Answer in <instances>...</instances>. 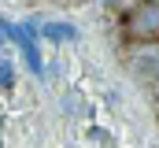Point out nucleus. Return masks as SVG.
<instances>
[{"label": "nucleus", "mask_w": 159, "mask_h": 148, "mask_svg": "<svg viewBox=\"0 0 159 148\" xmlns=\"http://www.w3.org/2000/svg\"><path fill=\"white\" fill-rule=\"evenodd\" d=\"M122 41L126 44H159V4L141 0L122 22Z\"/></svg>", "instance_id": "f257e3e1"}, {"label": "nucleus", "mask_w": 159, "mask_h": 148, "mask_svg": "<svg viewBox=\"0 0 159 148\" xmlns=\"http://www.w3.org/2000/svg\"><path fill=\"white\" fill-rule=\"evenodd\" d=\"M0 34H7L19 48H22V56H26V67L34 74H41V56H37V44H34V34H37V26H19V22H4L0 19Z\"/></svg>", "instance_id": "f03ea898"}, {"label": "nucleus", "mask_w": 159, "mask_h": 148, "mask_svg": "<svg viewBox=\"0 0 159 148\" xmlns=\"http://www.w3.org/2000/svg\"><path fill=\"white\" fill-rule=\"evenodd\" d=\"M41 34L52 37V41H63V37H74L78 30H74L70 22H44V26H41Z\"/></svg>", "instance_id": "7ed1b4c3"}, {"label": "nucleus", "mask_w": 159, "mask_h": 148, "mask_svg": "<svg viewBox=\"0 0 159 148\" xmlns=\"http://www.w3.org/2000/svg\"><path fill=\"white\" fill-rule=\"evenodd\" d=\"M11 78H15V67L11 63H0V85H11Z\"/></svg>", "instance_id": "20e7f679"}, {"label": "nucleus", "mask_w": 159, "mask_h": 148, "mask_svg": "<svg viewBox=\"0 0 159 148\" xmlns=\"http://www.w3.org/2000/svg\"><path fill=\"white\" fill-rule=\"evenodd\" d=\"M152 4H159V0H152Z\"/></svg>", "instance_id": "39448f33"}]
</instances>
